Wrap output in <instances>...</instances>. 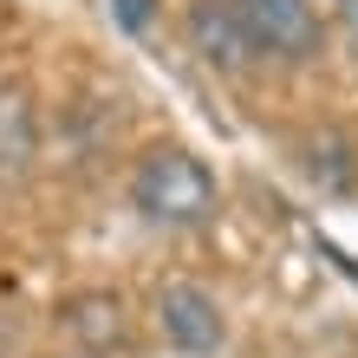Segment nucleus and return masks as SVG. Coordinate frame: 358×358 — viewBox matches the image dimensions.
I'll list each match as a JSON object with an SVG mask.
<instances>
[{"label":"nucleus","mask_w":358,"mask_h":358,"mask_svg":"<svg viewBox=\"0 0 358 358\" xmlns=\"http://www.w3.org/2000/svg\"><path fill=\"white\" fill-rule=\"evenodd\" d=\"M124 202L137 208V222L163 228V235H196V228L215 222L222 208V189H215V170L176 137H157L143 143L124 170Z\"/></svg>","instance_id":"1"},{"label":"nucleus","mask_w":358,"mask_h":358,"mask_svg":"<svg viewBox=\"0 0 358 358\" xmlns=\"http://www.w3.org/2000/svg\"><path fill=\"white\" fill-rule=\"evenodd\" d=\"M255 66H306L326 52V13L313 0H228Z\"/></svg>","instance_id":"2"},{"label":"nucleus","mask_w":358,"mask_h":358,"mask_svg":"<svg viewBox=\"0 0 358 358\" xmlns=\"http://www.w3.org/2000/svg\"><path fill=\"white\" fill-rule=\"evenodd\" d=\"M150 332L176 358H215L228 345V313L202 280H163L150 293Z\"/></svg>","instance_id":"3"},{"label":"nucleus","mask_w":358,"mask_h":358,"mask_svg":"<svg viewBox=\"0 0 358 358\" xmlns=\"http://www.w3.org/2000/svg\"><path fill=\"white\" fill-rule=\"evenodd\" d=\"M52 143V117L39 104L33 78H0V182H27L39 163H46Z\"/></svg>","instance_id":"4"},{"label":"nucleus","mask_w":358,"mask_h":358,"mask_svg":"<svg viewBox=\"0 0 358 358\" xmlns=\"http://www.w3.org/2000/svg\"><path fill=\"white\" fill-rule=\"evenodd\" d=\"M52 320L72 339V352H92V358L124 352V345H131V332H137L131 300H124L117 287H72L66 300L52 306Z\"/></svg>","instance_id":"5"},{"label":"nucleus","mask_w":358,"mask_h":358,"mask_svg":"<svg viewBox=\"0 0 358 358\" xmlns=\"http://www.w3.org/2000/svg\"><path fill=\"white\" fill-rule=\"evenodd\" d=\"M182 39H189V52H196L202 66H215V72H235V78L255 72V52H248L228 0H189L182 7Z\"/></svg>","instance_id":"6"},{"label":"nucleus","mask_w":358,"mask_h":358,"mask_svg":"<svg viewBox=\"0 0 358 358\" xmlns=\"http://www.w3.org/2000/svg\"><path fill=\"white\" fill-rule=\"evenodd\" d=\"M293 170L313 189H326V196H352L358 189V143L345 131H332V124H313V131L293 137Z\"/></svg>","instance_id":"7"},{"label":"nucleus","mask_w":358,"mask_h":358,"mask_svg":"<svg viewBox=\"0 0 358 358\" xmlns=\"http://www.w3.org/2000/svg\"><path fill=\"white\" fill-rule=\"evenodd\" d=\"M111 13H117V27H124V33H150L157 0H111Z\"/></svg>","instance_id":"8"},{"label":"nucleus","mask_w":358,"mask_h":358,"mask_svg":"<svg viewBox=\"0 0 358 358\" xmlns=\"http://www.w3.org/2000/svg\"><path fill=\"white\" fill-rule=\"evenodd\" d=\"M332 27H339V39H345V52L358 59V0H332Z\"/></svg>","instance_id":"9"},{"label":"nucleus","mask_w":358,"mask_h":358,"mask_svg":"<svg viewBox=\"0 0 358 358\" xmlns=\"http://www.w3.org/2000/svg\"><path fill=\"white\" fill-rule=\"evenodd\" d=\"M59 358H92V352H59Z\"/></svg>","instance_id":"10"}]
</instances>
